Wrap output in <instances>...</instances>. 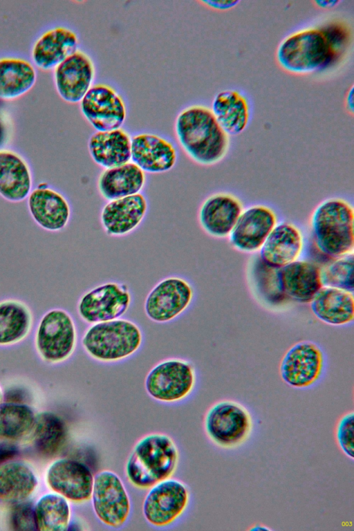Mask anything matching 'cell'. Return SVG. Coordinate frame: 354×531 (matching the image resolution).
Here are the masks:
<instances>
[{
  "label": "cell",
  "mask_w": 354,
  "mask_h": 531,
  "mask_svg": "<svg viewBox=\"0 0 354 531\" xmlns=\"http://www.w3.org/2000/svg\"><path fill=\"white\" fill-rule=\"evenodd\" d=\"M305 237L297 225L279 222L259 252V259L266 265L280 268L302 258Z\"/></svg>",
  "instance_id": "cb8c5ba5"
},
{
  "label": "cell",
  "mask_w": 354,
  "mask_h": 531,
  "mask_svg": "<svg viewBox=\"0 0 354 531\" xmlns=\"http://www.w3.org/2000/svg\"><path fill=\"white\" fill-rule=\"evenodd\" d=\"M37 69L30 59L14 55L0 57V100L11 102L35 86Z\"/></svg>",
  "instance_id": "f1b7e54d"
},
{
  "label": "cell",
  "mask_w": 354,
  "mask_h": 531,
  "mask_svg": "<svg viewBox=\"0 0 354 531\" xmlns=\"http://www.w3.org/2000/svg\"><path fill=\"white\" fill-rule=\"evenodd\" d=\"M35 416L26 404L9 402L0 405V438L16 440L32 431Z\"/></svg>",
  "instance_id": "e575fe53"
},
{
  "label": "cell",
  "mask_w": 354,
  "mask_h": 531,
  "mask_svg": "<svg viewBox=\"0 0 354 531\" xmlns=\"http://www.w3.org/2000/svg\"><path fill=\"white\" fill-rule=\"evenodd\" d=\"M313 3L315 5L316 7L321 8V9H328L332 8L333 7H335L337 5L340 3V1H336V0H319V1H314Z\"/></svg>",
  "instance_id": "b9f144b4"
},
{
  "label": "cell",
  "mask_w": 354,
  "mask_h": 531,
  "mask_svg": "<svg viewBox=\"0 0 354 531\" xmlns=\"http://www.w3.org/2000/svg\"><path fill=\"white\" fill-rule=\"evenodd\" d=\"M33 315L30 308L19 299L0 301V346L17 344L30 333Z\"/></svg>",
  "instance_id": "4dcf8cb0"
},
{
  "label": "cell",
  "mask_w": 354,
  "mask_h": 531,
  "mask_svg": "<svg viewBox=\"0 0 354 531\" xmlns=\"http://www.w3.org/2000/svg\"><path fill=\"white\" fill-rule=\"evenodd\" d=\"M197 382L194 366L188 360L171 357L156 364L145 380L147 394L153 400L174 404L187 398Z\"/></svg>",
  "instance_id": "ba28073f"
},
{
  "label": "cell",
  "mask_w": 354,
  "mask_h": 531,
  "mask_svg": "<svg viewBox=\"0 0 354 531\" xmlns=\"http://www.w3.org/2000/svg\"><path fill=\"white\" fill-rule=\"evenodd\" d=\"M244 209L241 199L228 192H216L207 196L198 210V222L207 235L215 239L228 238Z\"/></svg>",
  "instance_id": "44dd1931"
},
{
  "label": "cell",
  "mask_w": 354,
  "mask_h": 531,
  "mask_svg": "<svg viewBox=\"0 0 354 531\" xmlns=\"http://www.w3.org/2000/svg\"><path fill=\"white\" fill-rule=\"evenodd\" d=\"M326 357L322 347L310 340H301L290 346L279 362L282 381L296 389H307L322 378Z\"/></svg>",
  "instance_id": "9c48e42d"
},
{
  "label": "cell",
  "mask_w": 354,
  "mask_h": 531,
  "mask_svg": "<svg viewBox=\"0 0 354 531\" xmlns=\"http://www.w3.org/2000/svg\"><path fill=\"white\" fill-rule=\"evenodd\" d=\"M26 200L32 218L43 230L58 232L68 225L72 215L71 203L61 191L48 183L38 184Z\"/></svg>",
  "instance_id": "e0dca14e"
},
{
  "label": "cell",
  "mask_w": 354,
  "mask_h": 531,
  "mask_svg": "<svg viewBox=\"0 0 354 531\" xmlns=\"http://www.w3.org/2000/svg\"><path fill=\"white\" fill-rule=\"evenodd\" d=\"M240 1L237 0H208L200 1L205 6L215 10L225 11L236 7Z\"/></svg>",
  "instance_id": "f35d334b"
},
{
  "label": "cell",
  "mask_w": 354,
  "mask_h": 531,
  "mask_svg": "<svg viewBox=\"0 0 354 531\" xmlns=\"http://www.w3.org/2000/svg\"><path fill=\"white\" fill-rule=\"evenodd\" d=\"M180 453L168 435L153 433L141 438L133 447L125 464L129 483L136 489L149 490L174 474Z\"/></svg>",
  "instance_id": "3957f363"
},
{
  "label": "cell",
  "mask_w": 354,
  "mask_h": 531,
  "mask_svg": "<svg viewBox=\"0 0 354 531\" xmlns=\"http://www.w3.org/2000/svg\"><path fill=\"white\" fill-rule=\"evenodd\" d=\"M148 209V200L142 193L106 201L100 214L102 228L109 236H126L141 225Z\"/></svg>",
  "instance_id": "7402d4cb"
},
{
  "label": "cell",
  "mask_w": 354,
  "mask_h": 531,
  "mask_svg": "<svg viewBox=\"0 0 354 531\" xmlns=\"http://www.w3.org/2000/svg\"><path fill=\"white\" fill-rule=\"evenodd\" d=\"M313 245L330 260L353 253L354 209L347 200L333 197L319 203L310 219Z\"/></svg>",
  "instance_id": "277c9868"
},
{
  "label": "cell",
  "mask_w": 354,
  "mask_h": 531,
  "mask_svg": "<svg viewBox=\"0 0 354 531\" xmlns=\"http://www.w3.org/2000/svg\"><path fill=\"white\" fill-rule=\"evenodd\" d=\"M33 188V174L26 158L17 151L0 148V196L11 203L26 200Z\"/></svg>",
  "instance_id": "d4e9b609"
},
{
  "label": "cell",
  "mask_w": 354,
  "mask_h": 531,
  "mask_svg": "<svg viewBox=\"0 0 354 531\" xmlns=\"http://www.w3.org/2000/svg\"><path fill=\"white\" fill-rule=\"evenodd\" d=\"M194 290L190 282L180 276H169L158 281L145 301L147 317L156 323L171 322L191 305Z\"/></svg>",
  "instance_id": "5bb4252c"
},
{
  "label": "cell",
  "mask_w": 354,
  "mask_h": 531,
  "mask_svg": "<svg viewBox=\"0 0 354 531\" xmlns=\"http://www.w3.org/2000/svg\"><path fill=\"white\" fill-rule=\"evenodd\" d=\"M203 428L207 438L216 447L234 450L250 439L254 429V420L250 411L242 403L223 399L207 409Z\"/></svg>",
  "instance_id": "8992f818"
},
{
  "label": "cell",
  "mask_w": 354,
  "mask_h": 531,
  "mask_svg": "<svg viewBox=\"0 0 354 531\" xmlns=\"http://www.w3.org/2000/svg\"><path fill=\"white\" fill-rule=\"evenodd\" d=\"M277 283L283 298L309 304L323 286L321 266L300 259L277 270Z\"/></svg>",
  "instance_id": "603a6c76"
},
{
  "label": "cell",
  "mask_w": 354,
  "mask_h": 531,
  "mask_svg": "<svg viewBox=\"0 0 354 531\" xmlns=\"http://www.w3.org/2000/svg\"><path fill=\"white\" fill-rule=\"evenodd\" d=\"M249 530H270V528H266V525H264L255 524V525H252L249 528Z\"/></svg>",
  "instance_id": "ee69618b"
},
{
  "label": "cell",
  "mask_w": 354,
  "mask_h": 531,
  "mask_svg": "<svg viewBox=\"0 0 354 531\" xmlns=\"http://www.w3.org/2000/svg\"><path fill=\"white\" fill-rule=\"evenodd\" d=\"M354 253L333 259L321 266L323 286L354 291Z\"/></svg>",
  "instance_id": "d590c367"
},
{
  "label": "cell",
  "mask_w": 354,
  "mask_h": 531,
  "mask_svg": "<svg viewBox=\"0 0 354 531\" xmlns=\"http://www.w3.org/2000/svg\"><path fill=\"white\" fill-rule=\"evenodd\" d=\"M71 515L68 501L64 497L57 493L44 495L35 507L37 530H66Z\"/></svg>",
  "instance_id": "836d02e7"
},
{
  "label": "cell",
  "mask_w": 354,
  "mask_h": 531,
  "mask_svg": "<svg viewBox=\"0 0 354 531\" xmlns=\"http://www.w3.org/2000/svg\"><path fill=\"white\" fill-rule=\"evenodd\" d=\"M131 302V295L125 283L107 281L84 292L77 310L84 322L93 324L121 318Z\"/></svg>",
  "instance_id": "4fadbf2b"
},
{
  "label": "cell",
  "mask_w": 354,
  "mask_h": 531,
  "mask_svg": "<svg viewBox=\"0 0 354 531\" xmlns=\"http://www.w3.org/2000/svg\"><path fill=\"white\" fill-rule=\"evenodd\" d=\"M17 447L10 443L0 444V465H2L17 454Z\"/></svg>",
  "instance_id": "ab89813d"
},
{
  "label": "cell",
  "mask_w": 354,
  "mask_h": 531,
  "mask_svg": "<svg viewBox=\"0 0 354 531\" xmlns=\"http://www.w3.org/2000/svg\"><path fill=\"white\" fill-rule=\"evenodd\" d=\"M211 110L215 118L229 136H236L247 128L250 118L248 97L236 89H226L214 97Z\"/></svg>",
  "instance_id": "f546056e"
},
{
  "label": "cell",
  "mask_w": 354,
  "mask_h": 531,
  "mask_svg": "<svg viewBox=\"0 0 354 531\" xmlns=\"http://www.w3.org/2000/svg\"><path fill=\"white\" fill-rule=\"evenodd\" d=\"M139 326L127 319L99 322L87 328L82 346L92 359L103 363L122 361L135 354L142 344Z\"/></svg>",
  "instance_id": "5b68a950"
},
{
  "label": "cell",
  "mask_w": 354,
  "mask_h": 531,
  "mask_svg": "<svg viewBox=\"0 0 354 531\" xmlns=\"http://www.w3.org/2000/svg\"><path fill=\"white\" fill-rule=\"evenodd\" d=\"M147 174L131 161L102 169L97 179V189L106 201L142 193Z\"/></svg>",
  "instance_id": "83f0119b"
},
{
  "label": "cell",
  "mask_w": 354,
  "mask_h": 531,
  "mask_svg": "<svg viewBox=\"0 0 354 531\" xmlns=\"http://www.w3.org/2000/svg\"><path fill=\"white\" fill-rule=\"evenodd\" d=\"M91 501L96 518L108 528H121L129 519V494L121 478L111 470L94 476Z\"/></svg>",
  "instance_id": "30bf717a"
},
{
  "label": "cell",
  "mask_w": 354,
  "mask_h": 531,
  "mask_svg": "<svg viewBox=\"0 0 354 531\" xmlns=\"http://www.w3.org/2000/svg\"><path fill=\"white\" fill-rule=\"evenodd\" d=\"M148 490L142 503V514L152 527L165 528L172 525L189 505L190 491L181 481L170 478Z\"/></svg>",
  "instance_id": "8fae6325"
},
{
  "label": "cell",
  "mask_w": 354,
  "mask_h": 531,
  "mask_svg": "<svg viewBox=\"0 0 354 531\" xmlns=\"http://www.w3.org/2000/svg\"><path fill=\"white\" fill-rule=\"evenodd\" d=\"M352 43L346 22L332 19L298 29L278 44L275 59L284 72L297 76L324 71L338 64Z\"/></svg>",
  "instance_id": "6da1fadb"
},
{
  "label": "cell",
  "mask_w": 354,
  "mask_h": 531,
  "mask_svg": "<svg viewBox=\"0 0 354 531\" xmlns=\"http://www.w3.org/2000/svg\"><path fill=\"white\" fill-rule=\"evenodd\" d=\"M131 136L124 129L95 131L88 140V151L100 167L109 169L131 161Z\"/></svg>",
  "instance_id": "4316f807"
},
{
  "label": "cell",
  "mask_w": 354,
  "mask_h": 531,
  "mask_svg": "<svg viewBox=\"0 0 354 531\" xmlns=\"http://www.w3.org/2000/svg\"><path fill=\"white\" fill-rule=\"evenodd\" d=\"M178 158L176 146L164 136L149 131L131 136V161L146 174L168 172L176 166Z\"/></svg>",
  "instance_id": "ac0fdd59"
},
{
  "label": "cell",
  "mask_w": 354,
  "mask_h": 531,
  "mask_svg": "<svg viewBox=\"0 0 354 531\" xmlns=\"http://www.w3.org/2000/svg\"><path fill=\"white\" fill-rule=\"evenodd\" d=\"M32 430L35 447L44 456L56 455L66 440L67 429L64 422L51 412H42L35 416Z\"/></svg>",
  "instance_id": "d6a6232c"
},
{
  "label": "cell",
  "mask_w": 354,
  "mask_h": 531,
  "mask_svg": "<svg viewBox=\"0 0 354 531\" xmlns=\"http://www.w3.org/2000/svg\"><path fill=\"white\" fill-rule=\"evenodd\" d=\"M80 39L72 28L56 25L43 30L30 48V61L37 69L50 71L79 49Z\"/></svg>",
  "instance_id": "ffe728a7"
},
{
  "label": "cell",
  "mask_w": 354,
  "mask_h": 531,
  "mask_svg": "<svg viewBox=\"0 0 354 531\" xmlns=\"http://www.w3.org/2000/svg\"><path fill=\"white\" fill-rule=\"evenodd\" d=\"M3 399V391L1 390V388L0 387V405L1 404Z\"/></svg>",
  "instance_id": "f6af8a7d"
},
{
  "label": "cell",
  "mask_w": 354,
  "mask_h": 531,
  "mask_svg": "<svg viewBox=\"0 0 354 531\" xmlns=\"http://www.w3.org/2000/svg\"><path fill=\"white\" fill-rule=\"evenodd\" d=\"M354 291L323 286L309 303L313 315L334 327L349 326L354 319Z\"/></svg>",
  "instance_id": "484cf974"
},
{
  "label": "cell",
  "mask_w": 354,
  "mask_h": 531,
  "mask_svg": "<svg viewBox=\"0 0 354 531\" xmlns=\"http://www.w3.org/2000/svg\"><path fill=\"white\" fill-rule=\"evenodd\" d=\"M7 129L3 120L0 117V148L4 142L7 136Z\"/></svg>",
  "instance_id": "7bdbcfd3"
},
{
  "label": "cell",
  "mask_w": 354,
  "mask_h": 531,
  "mask_svg": "<svg viewBox=\"0 0 354 531\" xmlns=\"http://www.w3.org/2000/svg\"><path fill=\"white\" fill-rule=\"evenodd\" d=\"M279 223L276 212L264 204L243 209L228 239L236 250L245 254L259 252L265 241Z\"/></svg>",
  "instance_id": "2e32d148"
},
{
  "label": "cell",
  "mask_w": 354,
  "mask_h": 531,
  "mask_svg": "<svg viewBox=\"0 0 354 531\" xmlns=\"http://www.w3.org/2000/svg\"><path fill=\"white\" fill-rule=\"evenodd\" d=\"M37 480L32 470L19 462L0 465V500L20 502L35 490Z\"/></svg>",
  "instance_id": "1f68e13d"
},
{
  "label": "cell",
  "mask_w": 354,
  "mask_h": 531,
  "mask_svg": "<svg viewBox=\"0 0 354 531\" xmlns=\"http://www.w3.org/2000/svg\"><path fill=\"white\" fill-rule=\"evenodd\" d=\"M79 104L83 118L96 131L122 128L127 119L123 97L107 83H94Z\"/></svg>",
  "instance_id": "7c38bea8"
},
{
  "label": "cell",
  "mask_w": 354,
  "mask_h": 531,
  "mask_svg": "<svg viewBox=\"0 0 354 531\" xmlns=\"http://www.w3.org/2000/svg\"><path fill=\"white\" fill-rule=\"evenodd\" d=\"M95 65L91 56L77 49L53 71L55 89L65 102L79 104L94 84Z\"/></svg>",
  "instance_id": "9a60e30c"
},
{
  "label": "cell",
  "mask_w": 354,
  "mask_h": 531,
  "mask_svg": "<svg viewBox=\"0 0 354 531\" xmlns=\"http://www.w3.org/2000/svg\"><path fill=\"white\" fill-rule=\"evenodd\" d=\"M77 343L76 325L68 311L53 308L43 315L34 335V346L41 360L51 364L66 362Z\"/></svg>",
  "instance_id": "52a82bcc"
},
{
  "label": "cell",
  "mask_w": 354,
  "mask_h": 531,
  "mask_svg": "<svg viewBox=\"0 0 354 531\" xmlns=\"http://www.w3.org/2000/svg\"><path fill=\"white\" fill-rule=\"evenodd\" d=\"M353 85H351V86L347 90L344 99V108L346 111L348 112V113L350 114L351 116H353Z\"/></svg>",
  "instance_id": "60d3db41"
},
{
  "label": "cell",
  "mask_w": 354,
  "mask_h": 531,
  "mask_svg": "<svg viewBox=\"0 0 354 531\" xmlns=\"http://www.w3.org/2000/svg\"><path fill=\"white\" fill-rule=\"evenodd\" d=\"M335 439L338 448L351 460L354 456V413L348 411L337 420L335 430Z\"/></svg>",
  "instance_id": "8d00e7d4"
},
{
  "label": "cell",
  "mask_w": 354,
  "mask_h": 531,
  "mask_svg": "<svg viewBox=\"0 0 354 531\" xmlns=\"http://www.w3.org/2000/svg\"><path fill=\"white\" fill-rule=\"evenodd\" d=\"M11 512V524L15 530H37L35 519V507L26 501L17 502Z\"/></svg>",
  "instance_id": "74e56055"
},
{
  "label": "cell",
  "mask_w": 354,
  "mask_h": 531,
  "mask_svg": "<svg viewBox=\"0 0 354 531\" xmlns=\"http://www.w3.org/2000/svg\"><path fill=\"white\" fill-rule=\"evenodd\" d=\"M174 130L181 150L199 165H216L228 153L230 136L205 105L191 104L181 109L175 118Z\"/></svg>",
  "instance_id": "7a4b0ae2"
},
{
  "label": "cell",
  "mask_w": 354,
  "mask_h": 531,
  "mask_svg": "<svg viewBox=\"0 0 354 531\" xmlns=\"http://www.w3.org/2000/svg\"><path fill=\"white\" fill-rule=\"evenodd\" d=\"M48 486L68 501L85 503L91 501L94 476L85 464L63 458L54 462L47 472Z\"/></svg>",
  "instance_id": "d6986e66"
}]
</instances>
